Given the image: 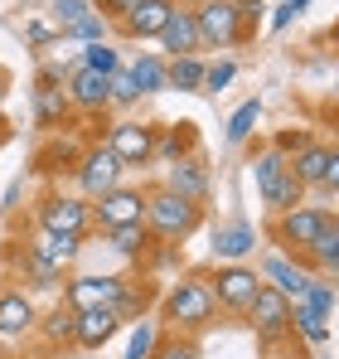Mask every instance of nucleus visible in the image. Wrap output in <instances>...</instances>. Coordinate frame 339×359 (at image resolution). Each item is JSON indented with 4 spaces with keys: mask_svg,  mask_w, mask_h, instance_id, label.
<instances>
[{
    "mask_svg": "<svg viewBox=\"0 0 339 359\" xmlns=\"http://www.w3.org/2000/svg\"><path fill=\"white\" fill-rule=\"evenodd\" d=\"M214 316H219V301H214L209 277H179L160 306V320L174 325V335H199L214 325Z\"/></svg>",
    "mask_w": 339,
    "mask_h": 359,
    "instance_id": "f257e3e1",
    "label": "nucleus"
},
{
    "mask_svg": "<svg viewBox=\"0 0 339 359\" xmlns=\"http://www.w3.org/2000/svg\"><path fill=\"white\" fill-rule=\"evenodd\" d=\"M199 224H204V204L174 194V189H165V184L146 194V229H151V238L179 248L189 233H199Z\"/></svg>",
    "mask_w": 339,
    "mask_h": 359,
    "instance_id": "f03ea898",
    "label": "nucleus"
},
{
    "mask_svg": "<svg viewBox=\"0 0 339 359\" xmlns=\"http://www.w3.org/2000/svg\"><path fill=\"white\" fill-rule=\"evenodd\" d=\"M194 10V25H199V49H237L247 34L242 15H237V0H189Z\"/></svg>",
    "mask_w": 339,
    "mask_h": 359,
    "instance_id": "7ed1b4c3",
    "label": "nucleus"
},
{
    "mask_svg": "<svg viewBox=\"0 0 339 359\" xmlns=\"http://www.w3.org/2000/svg\"><path fill=\"white\" fill-rule=\"evenodd\" d=\"M335 224V214L325 209V204H296V209H286L277 214V224H272V243H282L286 257H305L315 238L325 233Z\"/></svg>",
    "mask_w": 339,
    "mask_h": 359,
    "instance_id": "20e7f679",
    "label": "nucleus"
},
{
    "mask_svg": "<svg viewBox=\"0 0 339 359\" xmlns=\"http://www.w3.org/2000/svg\"><path fill=\"white\" fill-rule=\"evenodd\" d=\"M242 320L252 325V335L267 345V350H277L282 340H291L296 330H291V297H282L277 287H267L262 282V292L247 301V311H242Z\"/></svg>",
    "mask_w": 339,
    "mask_h": 359,
    "instance_id": "39448f33",
    "label": "nucleus"
},
{
    "mask_svg": "<svg viewBox=\"0 0 339 359\" xmlns=\"http://www.w3.org/2000/svg\"><path fill=\"white\" fill-rule=\"evenodd\" d=\"M209 287H214V301H219V311H247V301L262 292V272L257 267H247V262H219V272L209 277Z\"/></svg>",
    "mask_w": 339,
    "mask_h": 359,
    "instance_id": "423d86ee",
    "label": "nucleus"
},
{
    "mask_svg": "<svg viewBox=\"0 0 339 359\" xmlns=\"http://www.w3.org/2000/svg\"><path fill=\"white\" fill-rule=\"evenodd\" d=\"M155 131L160 126H151V121H116L112 131H107V151H112L116 161L126 165V170H136V165H151L155 161Z\"/></svg>",
    "mask_w": 339,
    "mask_h": 359,
    "instance_id": "0eeeda50",
    "label": "nucleus"
},
{
    "mask_svg": "<svg viewBox=\"0 0 339 359\" xmlns=\"http://www.w3.org/2000/svg\"><path fill=\"white\" fill-rule=\"evenodd\" d=\"M146 184H116L112 194L92 199V219L102 229H121V224H146Z\"/></svg>",
    "mask_w": 339,
    "mask_h": 359,
    "instance_id": "6e6552de",
    "label": "nucleus"
},
{
    "mask_svg": "<svg viewBox=\"0 0 339 359\" xmlns=\"http://www.w3.org/2000/svg\"><path fill=\"white\" fill-rule=\"evenodd\" d=\"M39 229H49V233H88L92 229V199H83V194H49L39 204Z\"/></svg>",
    "mask_w": 339,
    "mask_h": 359,
    "instance_id": "1a4fd4ad",
    "label": "nucleus"
},
{
    "mask_svg": "<svg viewBox=\"0 0 339 359\" xmlns=\"http://www.w3.org/2000/svg\"><path fill=\"white\" fill-rule=\"evenodd\" d=\"M126 175V165L116 161L107 146H92L83 161H78V189H83V199H102V194H112L116 184Z\"/></svg>",
    "mask_w": 339,
    "mask_h": 359,
    "instance_id": "9d476101",
    "label": "nucleus"
},
{
    "mask_svg": "<svg viewBox=\"0 0 339 359\" xmlns=\"http://www.w3.org/2000/svg\"><path fill=\"white\" fill-rule=\"evenodd\" d=\"M126 277H73L68 287H63V306H73V311H92V306H121V297H126Z\"/></svg>",
    "mask_w": 339,
    "mask_h": 359,
    "instance_id": "9b49d317",
    "label": "nucleus"
},
{
    "mask_svg": "<svg viewBox=\"0 0 339 359\" xmlns=\"http://www.w3.org/2000/svg\"><path fill=\"white\" fill-rule=\"evenodd\" d=\"M63 93H68V102H73L78 112H102V107H112V78H102V73H92V68H83V63L68 73Z\"/></svg>",
    "mask_w": 339,
    "mask_h": 359,
    "instance_id": "f8f14e48",
    "label": "nucleus"
},
{
    "mask_svg": "<svg viewBox=\"0 0 339 359\" xmlns=\"http://www.w3.org/2000/svg\"><path fill=\"white\" fill-rule=\"evenodd\" d=\"M116 330H121L116 306H92V311H78V320H73V345L92 355V350H102V345L112 340Z\"/></svg>",
    "mask_w": 339,
    "mask_h": 359,
    "instance_id": "ddd939ff",
    "label": "nucleus"
},
{
    "mask_svg": "<svg viewBox=\"0 0 339 359\" xmlns=\"http://www.w3.org/2000/svg\"><path fill=\"white\" fill-rule=\"evenodd\" d=\"M160 49H165L170 59L204 54V49H199V25H194V10H189L184 0H174V10H170L165 29H160Z\"/></svg>",
    "mask_w": 339,
    "mask_h": 359,
    "instance_id": "4468645a",
    "label": "nucleus"
},
{
    "mask_svg": "<svg viewBox=\"0 0 339 359\" xmlns=\"http://www.w3.org/2000/svg\"><path fill=\"white\" fill-rule=\"evenodd\" d=\"M262 282L267 287H277L282 297H291V301H300L305 297V287L315 282L296 257H286V252H272V257H262Z\"/></svg>",
    "mask_w": 339,
    "mask_h": 359,
    "instance_id": "2eb2a0df",
    "label": "nucleus"
},
{
    "mask_svg": "<svg viewBox=\"0 0 339 359\" xmlns=\"http://www.w3.org/2000/svg\"><path fill=\"white\" fill-rule=\"evenodd\" d=\"M165 189H174V194H184V199H194V204H204L209 199V165L199 161V156H184V161H174L165 170Z\"/></svg>",
    "mask_w": 339,
    "mask_h": 359,
    "instance_id": "dca6fc26",
    "label": "nucleus"
},
{
    "mask_svg": "<svg viewBox=\"0 0 339 359\" xmlns=\"http://www.w3.org/2000/svg\"><path fill=\"white\" fill-rule=\"evenodd\" d=\"M170 10H174V0H141L116 29L126 34V39H160V29H165Z\"/></svg>",
    "mask_w": 339,
    "mask_h": 359,
    "instance_id": "f3484780",
    "label": "nucleus"
},
{
    "mask_svg": "<svg viewBox=\"0 0 339 359\" xmlns=\"http://www.w3.org/2000/svg\"><path fill=\"white\" fill-rule=\"evenodd\" d=\"M25 248L39 252V257H49L54 267H73V262L83 257V233H49V229H34Z\"/></svg>",
    "mask_w": 339,
    "mask_h": 359,
    "instance_id": "a211bd4d",
    "label": "nucleus"
},
{
    "mask_svg": "<svg viewBox=\"0 0 339 359\" xmlns=\"http://www.w3.org/2000/svg\"><path fill=\"white\" fill-rule=\"evenodd\" d=\"M286 165H291V175L300 180L305 189H320V184H325V170H330V146L305 141L296 156H286Z\"/></svg>",
    "mask_w": 339,
    "mask_h": 359,
    "instance_id": "6ab92c4d",
    "label": "nucleus"
},
{
    "mask_svg": "<svg viewBox=\"0 0 339 359\" xmlns=\"http://www.w3.org/2000/svg\"><path fill=\"white\" fill-rule=\"evenodd\" d=\"M34 325H39L34 301L25 297V292H0V335H5V340H15V335H25V330H34Z\"/></svg>",
    "mask_w": 339,
    "mask_h": 359,
    "instance_id": "aec40b11",
    "label": "nucleus"
},
{
    "mask_svg": "<svg viewBox=\"0 0 339 359\" xmlns=\"http://www.w3.org/2000/svg\"><path fill=\"white\" fill-rule=\"evenodd\" d=\"M257 252V229L252 224H228L214 233V262H242Z\"/></svg>",
    "mask_w": 339,
    "mask_h": 359,
    "instance_id": "412c9836",
    "label": "nucleus"
},
{
    "mask_svg": "<svg viewBox=\"0 0 339 359\" xmlns=\"http://www.w3.org/2000/svg\"><path fill=\"white\" fill-rule=\"evenodd\" d=\"M15 272H20L29 287H39V292H58V287H63V267H54L49 257H39V252H29V248L15 257Z\"/></svg>",
    "mask_w": 339,
    "mask_h": 359,
    "instance_id": "4be33fe9",
    "label": "nucleus"
},
{
    "mask_svg": "<svg viewBox=\"0 0 339 359\" xmlns=\"http://www.w3.org/2000/svg\"><path fill=\"white\" fill-rule=\"evenodd\" d=\"M131 78H136L141 97L170 93V59H165V54H141V59L131 63Z\"/></svg>",
    "mask_w": 339,
    "mask_h": 359,
    "instance_id": "5701e85b",
    "label": "nucleus"
},
{
    "mask_svg": "<svg viewBox=\"0 0 339 359\" xmlns=\"http://www.w3.org/2000/svg\"><path fill=\"white\" fill-rule=\"evenodd\" d=\"M296 262H300L310 277H315V272H325V277H339V233H335V224H330V229L315 238V248H310L305 257H296Z\"/></svg>",
    "mask_w": 339,
    "mask_h": 359,
    "instance_id": "b1692460",
    "label": "nucleus"
},
{
    "mask_svg": "<svg viewBox=\"0 0 339 359\" xmlns=\"http://www.w3.org/2000/svg\"><path fill=\"white\" fill-rule=\"evenodd\" d=\"M68 112H73V102H68L63 83H39V88H34V121H39V126H58Z\"/></svg>",
    "mask_w": 339,
    "mask_h": 359,
    "instance_id": "393cba45",
    "label": "nucleus"
},
{
    "mask_svg": "<svg viewBox=\"0 0 339 359\" xmlns=\"http://www.w3.org/2000/svg\"><path fill=\"white\" fill-rule=\"evenodd\" d=\"M262 204L272 209V214H286V209H296V204H305V184L291 175V165H286L282 175L272 180L267 189H262Z\"/></svg>",
    "mask_w": 339,
    "mask_h": 359,
    "instance_id": "a878e982",
    "label": "nucleus"
},
{
    "mask_svg": "<svg viewBox=\"0 0 339 359\" xmlns=\"http://www.w3.org/2000/svg\"><path fill=\"white\" fill-rule=\"evenodd\" d=\"M102 238H107V248L121 252V257H146L151 229H146V224H121V229H102Z\"/></svg>",
    "mask_w": 339,
    "mask_h": 359,
    "instance_id": "bb28decb",
    "label": "nucleus"
},
{
    "mask_svg": "<svg viewBox=\"0 0 339 359\" xmlns=\"http://www.w3.org/2000/svg\"><path fill=\"white\" fill-rule=\"evenodd\" d=\"M291 330H296L305 345H325V340H330V316H320V311L291 301Z\"/></svg>",
    "mask_w": 339,
    "mask_h": 359,
    "instance_id": "cd10ccee",
    "label": "nucleus"
},
{
    "mask_svg": "<svg viewBox=\"0 0 339 359\" xmlns=\"http://www.w3.org/2000/svg\"><path fill=\"white\" fill-rule=\"evenodd\" d=\"M204 54H184V59H170V88L179 93H204Z\"/></svg>",
    "mask_w": 339,
    "mask_h": 359,
    "instance_id": "c85d7f7f",
    "label": "nucleus"
},
{
    "mask_svg": "<svg viewBox=\"0 0 339 359\" xmlns=\"http://www.w3.org/2000/svg\"><path fill=\"white\" fill-rule=\"evenodd\" d=\"M189 151H194V126H189V121H179L174 131H165V136L155 131V161L174 165V161H184Z\"/></svg>",
    "mask_w": 339,
    "mask_h": 359,
    "instance_id": "c756f323",
    "label": "nucleus"
},
{
    "mask_svg": "<svg viewBox=\"0 0 339 359\" xmlns=\"http://www.w3.org/2000/svg\"><path fill=\"white\" fill-rule=\"evenodd\" d=\"M49 15H54V29H58V34H73L83 20H92V15H97V0H54V5H49Z\"/></svg>",
    "mask_w": 339,
    "mask_h": 359,
    "instance_id": "7c9ffc66",
    "label": "nucleus"
},
{
    "mask_svg": "<svg viewBox=\"0 0 339 359\" xmlns=\"http://www.w3.org/2000/svg\"><path fill=\"white\" fill-rule=\"evenodd\" d=\"M257 121H262V97H247V102L228 117V131H223V136L233 141V146H242V141L257 131Z\"/></svg>",
    "mask_w": 339,
    "mask_h": 359,
    "instance_id": "2f4dec72",
    "label": "nucleus"
},
{
    "mask_svg": "<svg viewBox=\"0 0 339 359\" xmlns=\"http://www.w3.org/2000/svg\"><path fill=\"white\" fill-rule=\"evenodd\" d=\"M160 345V320H136L131 340H126V359H151Z\"/></svg>",
    "mask_w": 339,
    "mask_h": 359,
    "instance_id": "473e14b6",
    "label": "nucleus"
},
{
    "mask_svg": "<svg viewBox=\"0 0 339 359\" xmlns=\"http://www.w3.org/2000/svg\"><path fill=\"white\" fill-rule=\"evenodd\" d=\"M73 320H78L73 306L49 311V316H44V340H54V345H73Z\"/></svg>",
    "mask_w": 339,
    "mask_h": 359,
    "instance_id": "72a5a7b5",
    "label": "nucleus"
},
{
    "mask_svg": "<svg viewBox=\"0 0 339 359\" xmlns=\"http://www.w3.org/2000/svg\"><path fill=\"white\" fill-rule=\"evenodd\" d=\"M151 359H204V350H199L194 335H160V345H155Z\"/></svg>",
    "mask_w": 339,
    "mask_h": 359,
    "instance_id": "f704fd0d",
    "label": "nucleus"
},
{
    "mask_svg": "<svg viewBox=\"0 0 339 359\" xmlns=\"http://www.w3.org/2000/svg\"><path fill=\"white\" fill-rule=\"evenodd\" d=\"M282 170H286V156L277 151V146H272V151H262V156H252V180H257V194H262L272 180L282 175Z\"/></svg>",
    "mask_w": 339,
    "mask_h": 359,
    "instance_id": "c9c22d12",
    "label": "nucleus"
},
{
    "mask_svg": "<svg viewBox=\"0 0 339 359\" xmlns=\"http://www.w3.org/2000/svg\"><path fill=\"white\" fill-rule=\"evenodd\" d=\"M83 68H92V73H102V78H112L116 68H121V59H116V49L102 39V44H88L83 49Z\"/></svg>",
    "mask_w": 339,
    "mask_h": 359,
    "instance_id": "e433bc0d",
    "label": "nucleus"
},
{
    "mask_svg": "<svg viewBox=\"0 0 339 359\" xmlns=\"http://www.w3.org/2000/svg\"><path fill=\"white\" fill-rule=\"evenodd\" d=\"M335 301H339L335 282H310L305 297H300V306H310V311H320V316H335Z\"/></svg>",
    "mask_w": 339,
    "mask_h": 359,
    "instance_id": "4c0bfd02",
    "label": "nucleus"
},
{
    "mask_svg": "<svg viewBox=\"0 0 339 359\" xmlns=\"http://www.w3.org/2000/svg\"><path fill=\"white\" fill-rule=\"evenodd\" d=\"M112 102L116 107H136V102H141V88H136L131 68H116L112 73Z\"/></svg>",
    "mask_w": 339,
    "mask_h": 359,
    "instance_id": "58836bf2",
    "label": "nucleus"
},
{
    "mask_svg": "<svg viewBox=\"0 0 339 359\" xmlns=\"http://www.w3.org/2000/svg\"><path fill=\"white\" fill-rule=\"evenodd\" d=\"M233 78H237V63L233 59H214L209 68H204V93H223Z\"/></svg>",
    "mask_w": 339,
    "mask_h": 359,
    "instance_id": "ea45409f",
    "label": "nucleus"
},
{
    "mask_svg": "<svg viewBox=\"0 0 339 359\" xmlns=\"http://www.w3.org/2000/svg\"><path fill=\"white\" fill-rule=\"evenodd\" d=\"M136 5H141V0H97V15H102L107 25H121V20H126Z\"/></svg>",
    "mask_w": 339,
    "mask_h": 359,
    "instance_id": "a19ab883",
    "label": "nucleus"
},
{
    "mask_svg": "<svg viewBox=\"0 0 339 359\" xmlns=\"http://www.w3.org/2000/svg\"><path fill=\"white\" fill-rule=\"evenodd\" d=\"M237 15H242V25H247V34L262 25V0H237Z\"/></svg>",
    "mask_w": 339,
    "mask_h": 359,
    "instance_id": "79ce46f5",
    "label": "nucleus"
},
{
    "mask_svg": "<svg viewBox=\"0 0 339 359\" xmlns=\"http://www.w3.org/2000/svg\"><path fill=\"white\" fill-rule=\"evenodd\" d=\"M320 189L339 194V146H330V170H325V184H320Z\"/></svg>",
    "mask_w": 339,
    "mask_h": 359,
    "instance_id": "37998d69",
    "label": "nucleus"
},
{
    "mask_svg": "<svg viewBox=\"0 0 339 359\" xmlns=\"http://www.w3.org/2000/svg\"><path fill=\"white\" fill-rule=\"evenodd\" d=\"M25 34H29V44H49V39H54L58 29H54V25H44V20H34V25H29Z\"/></svg>",
    "mask_w": 339,
    "mask_h": 359,
    "instance_id": "c03bdc74",
    "label": "nucleus"
},
{
    "mask_svg": "<svg viewBox=\"0 0 339 359\" xmlns=\"http://www.w3.org/2000/svg\"><path fill=\"white\" fill-rule=\"evenodd\" d=\"M296 15H300L296 5H277V15H272V29H286V25H291Z\"/></svg>",
    "mask_w": 339,
    "mask_h": 359,
    "instance_id": "a18cd8bd",
    "label": "nucleus"
},
{
    "mask_svg": "<svg viewBox=\"0 0 339 359\" xmlns=\"http://www.w3.org/2000/svg\"><path fill=\"white\" fill-rule=\"evenodd\" d=\"M0 97H5V78H0Z\"/></svg>",
    "mask_w": 339,
    "mask_h": 359,
    "instance_id": "49530a36",
    "label": "nucleus"
},
{
    "mask_svg": "<svg viewBox=\"0 0 339 359\" xmlns=\"http://www.w3.org/2000/svg\"><path fill=\"white\" fill-rule=\"evenodd\" d=\"M335 233H339V214H335Z\"/></svg>",
    "mask_w": 339,
    "mask_h": 359,
    "instance_id": "de8ad7c7",
    "label": "nucleus"
},
{
    "mask_svg": "<svg viewBox=\"0 0 339 359\" xmlns=\"http://www.w3.org/2000/svg\"><path fill=\"white\" fill-rule=\"evenodd\" d=\"M0 126H5V121H0ZM0 136H5V131H0Z\"/></svg>",
    "mask_w": 339,
    "mask_h": 359,
    "instance_id": "09e8293b",
    "label": "nucleus"
},
{
    "mask_svg": "<svg viewBox=\"0 0 339 359\" xmlns=\"http://www.w3.org/2000/svg\"><path fill=\"white\" fill-rule=\"evenodd\" d=\"M272 359H282V355H272Z\"/></svg>",
    "mask_w": 339,
    "mask_h": 359,
    "instance_id": "8fccbe9b",
    "label": "nucleus"
},
{
    "mask_svg": "<svg viewBox=\"0 0 339 359\" xmlns=\"http://www.w3.org/2000/svg\"><path fill=\"white\" fill-rule=\"evenodd\" d=\"M335 34H339V29H335Z\"/></svg>",
    "mask_w": 339,
    "mask_h": 359,
    "instance_id": "3c124183",
    "label": "nucleus"
}]
</instances>
